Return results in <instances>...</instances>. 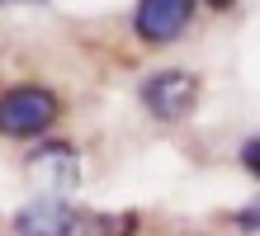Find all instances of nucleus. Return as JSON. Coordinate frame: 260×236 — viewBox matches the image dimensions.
I'll use <instances>...</instances> for the list:
<instances>
[{
	"instance_id": "4",
	"label": "nucleus",
	"mask_w": 260,
	"mask_h": 236,
	"mask_svg": "<svg viewBox=\"0 0 260 236\" xmlns=\"http://www.w3.org/2000/svg\"><path fill=\"white\" fill-rule=\"evenodd\" d=\"M24 165H28V175H34V184L52 189V194L81 184V161H76V147H71V142H43Z\"/></svg>"
},
{
	"instance_id": "2",
	"label": "nucleus",
	"mask_w": 260,
	"mask_h": 236,
	"mask_svg": "<svg viewBox=\"0 0 260 236\" xmlns=\"http://www.w3.org/2000/svg\"><path fill=\"white\" fill-rule=\"evenodd\" d=\"M137 99H142V109L151 118H161V123H171V118H185L194 99H199V81L189 71H180V66H166V71H151L142 90H137Z\"/></svg>"
},
{
	"instance_id": "6",
	"label": "nucleus",
	"mask_w": 260,
	"mask_h": 236,
	"mask_svg": "<svg viewBox=\"0 0 260 236\" xmlns=\"http://www.w3.org/2000/svg\"><path fill=\"white\" fill-rule=\"evenodd\" d=\"M241 165H246V170H251V175L260 180V137H251V142H246V147H241Z\"/></svg>"
},
{
	"instance_id": "3",
	"label": "nucleus",
	"mask_w": 260,
	"mask_h": 236,
	"mask_svg": "<svg viewBox=\"0 0 260 236\" xmlns=\"http://www.w3.org/2000/svg\"><path fill=\"white\" fill-rule=\"evenodd\" d=\"M194 19V0H137L133 28L142 43H175Z\"/></svg>"
},
{
	"instance_id": "7",
	"label": "nucleus",
	"mask_w": 260,
	"mask_h": 236,
	"mask_svg": "<svg viewBox=\"0 0 260 236\" xmlns=\"http://www.w3.org/2000/svg\"><path fill=\"white\" fill-rule=\"evenodd\" d=\"M237 227H241V231H260V203H251V208L237 213Z\"/></svg>"
},
{
	"instance_id": "8",
	"label": "nucleus",
	"mask_w": 260,
	"mask_h": 236,
	"mask_svg": "<svg viewBox=\"0 0 260 236\" xmlns=\"http://www.w3.org/2000/svg\"><path fill=\"white\" fill-rule=\"evenodd\" d=\"M208 5H213V10H232V0H208Z\"/></svg>"
},
{
	"instance_id": "1",
	"label": "nucleus",
	"mask_w": 260,
	"mask_h": 236,
	"mask_svg": "<svg viewBox=\"0 0 260 236\" xmlns=\"http://www.w3.org/2000/svg\"><path fill=\"white\" fill-rule=\"evenodd\" d=\"M57 114H62V104L43 85H14L0 94V132L5 137H38L57 123Z\"/></svg>"
},
{
	"instance_id": "5",
	"label": "nucleus",
	"mask_w": 260,
	"mask_h": 236,
	"mask_svg": "<svg viewBox=\"0 0 260 236\" xmlns=\"http://www.w3.org/2000/svg\"><path fill=\"white\" fill-rule=\"evenodd\" d=\"M14 231L19 236H71L76 231V213H71L67 198L43 194V198L24 203V208L14 213Z\"/></svg>"
}]
</instances>
